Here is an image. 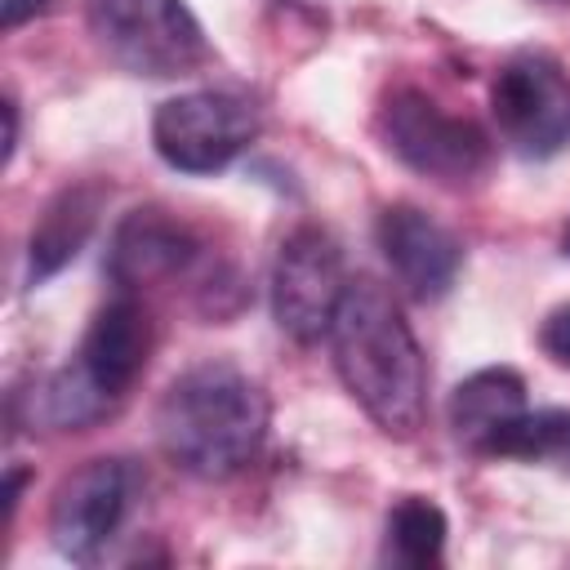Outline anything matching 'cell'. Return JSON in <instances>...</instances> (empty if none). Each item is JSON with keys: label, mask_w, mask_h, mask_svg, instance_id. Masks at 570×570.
<instances>
[{"label": "cell", "mask_w": 570, "mask_h": 570, "mask_svg": "<svg viewBox=\"0 0 570 570\" xmlns=\"http://www.w3.org/2000/svg\"><path fill=\"white\" fill-rule=\"evenodd\" d=\"M330 347L334 370L361 410L387 436H414L428 405V365L410 321L379 281H347L330 325Z\"/></svg>", "instance_id": "obj_1"}, {"label": "cell", "mask_w": 570, "mask_h": 570, "mask_svg": "<svg viewBox=\"0 0 570 570\" xmlns=\"http://www.w3.org/2000/svg\"><path fill=\"white\" fill-rule=\"evenodd\" d=\"M156 436L174 468L200 481L236 476L267 436V396L227 361L191 365L165 387Z\"/></svg>", "instance_id": "obj_2"}, {"label": "cell", "mask_w": 570, "mask_h": 570, "mask_svg": "<svg viewBox=\"0 0 570 570\" xmlns=\"http://www.w3.org/2000/svg\"><path fill=\"white\" fill-rule=\"evenodd\" d=\"M89 31L116 67L147 80L187 76L209 53L183 0H89Z\"/></svg>", "instance_id": "obj_3"}, {"label": "cell", "mask_w": 570, "mask_h": 570, "mask_svg": "<svg viewBox=\"0 0 570 570\" xmlns=\"http://www.w3.org/2000/svg\"><path fill=\"white\" fill-rule=\"evenodd\" d=\"M379 129L401 165L436 183H472L490 165V134L468 116L441 111L423 89H396L379 111Z\"/></svg>", "instance_id": "obj_4"}, {"label": "cell", "mask_w": 570, "mask_h": 570, "mask_svg": "<svg viewBox=\"0 0 570 570\" xmlns=\"http://www.w3.org/2000/svg\"><path fill=\"white\" fill-rule=\"evenodd\" d=\"M258 138V111L240 94L191 89L165 98L151 116V142L183 174H214Z\"/></svg>", "instance_id": "obj_5"}, {"label": "cell", "mask_w": 570, "mask_h": 570, "mask_svg": "<svg viewBox=\"0 0 570 570\" xmlns=\"http://www.w3.org/2000/svg\"><path fill=\"white\" fill-rule=\"evenodd\" d=\"M347 272H343V249L338 240L307 223L294 227L272 263V316L294 343H316L330 338L334 312L343 303Z\"/></svg>", "instance_id": "obj_6"}, {"label": "cell", "mask_w": 570, "mask_h": 570, "mask_svg": "<svg viewBox=\"0 0 570 570\" xmlns=\"http://www.w3.org/2000/svg\"><path fill=\"white\" fill-rule=\"evenodd\" d=\"M490 107L503 142L517 156L543 160L570 147V76L548 53H517L490 85Z\"/></svg>", "instance_id": "obj_7"}, {"label": "cell", "mask_w": 570, "mask_h": 570, "mask_svg": "<svg viewBox=\"0 0 570 570\" xmlns=\"http://www.w3.org/2000/svg\"><path fill=\"white\" fill-rule=\"evenodd\" d=\"M134 494V472L120 459H89L62 476L49 503V539L67 561H98L120 530Z\"/></svg>", "instance_id": "obj_8"}, {"label": "cell", "mask_w": 570, "mask_h": 570, "mask_svg": "<svg viewBox=\"0 0 570 570\" xmlns=\"http://www.w3.org/2000/svg\"><path fill=\"white\" fill-rule=\"evenodd\" d=\"M379 249L396 285L419 303H436L441 294H450L463 267L459 236L441 227L432 214H423L419 205H387L379 214Z\"/></svg>", "instance_id": "obj_9"}, {"label": "cell", "mask_w": 570, "mask_h": 570, "mask_svg": "<svg viewBox=\"0 0 570 570\" xmlns=\"http://www.w3.org/2000/svg\"><path fill=\"white\" fill-rule=\"evenodd\" d=\"M200 254L196 232L165 214V209H134L116 223L111 245H107V276L125 289L134 285H156L191 267Z\"/></svg>", "instance_id": "obj_10"}, {"label": "cell", "mask_w": 570, "mask_h": 570, "mask_svg": "<svg viewBox=\"0 0 570 570\" xmlns=\"http://www.w3.org/2000/svg\"><path fill=\"white\" fill-rule=\"evenodd\" d=\"M147 356H151V316L142 312L138 298L120 294L94 312V321L80 338L76 365L94 379L98 392L120 401L134 387V379L142 374Z\"/></svg>", "instance_id": "obj_11"}, {"label": "cell", "mask_w": 570, "mask_h": 570, "mask_svg": "<svg viewBox=\"0 0 570 570\" xmlns=\"http://www.w3.org/2000/svg\"><path fill=\"white\" fill-rule=\"evenodd\" d=\"M98 209H102V187H94V183L62 187L45 205V214L36 218L31 240H27V281L31 285L58 276L85 249V240L98 223Z\"/></svg>", "instance_id": "obj_12"}, {"label": "cell", "mask_w": 570, "mask_h": 570, "mask_svg": "<svg viewBox=\"0 0 570 570\" xmlns=\"http://www.w3.org/2000/svg\"><path fill=\"white\" fill-rule=\"evenodd\" d=\"M521 410H525V379L508 365L476 370L450 392V428L463 445L481 454Z\"/></svg>", "instance_id": "obj_13"}, {"label": "cell", "mask_w": 570, "mask_h": 570, "mask_svg": "<svg viewBox=\"0 0 570 570\" xmlns=\"http://www.w3.org/2000/svg\"><path fill=\"white\" fill-rule=\"evenodd\" d=\"M445 552V512L423 499V494H405L392 512H387V561L423 570L436 566Z\"/></svg>", "instance_id": "obj_14"}, {"label": "cell", "mask_w": 570, "mask_h": 570, "mask_svg": "<svg viewBox=\"0 0 570 570\" xmlns=\"http://www.w3.org/2000/svg\"><path fill=\"white\" fill-rule=\"evenodd\" d=\"M116 401L94 387V379L80 365L58 370L40 392H31V423L40 419L45 428H89L98 423Z\"/></svg>", "instance_id": "obj_15"}, {"label": "cell", "mask_w": 570, "mask_h": 570, "mask_svg": "<svg viewBox=\"0 0 570 570\" xmlns=\"http://www.w3.org/2000/svg\"><path fill=\"white\" fill-rule=\"evenodd\" d=\"M566 450H570V410H521L485 445V454H512V459H552Z\"/></svg>", "instance_id": "obj_16"}, {"label": "cell", "mask_w": 570, "mask_h": 570, "mask_svg": "<svg viewBox=\"0 0 570 570\" xmlns=\"http://www.w3.org/2000/svg\"><path fill=\"white\" fill-rule=\"evenodd\" d=\"M543 352L557 361V365H570V303L557 307L548 321H543Z\"/></svg>", "instance_id": "obj_17"}, {"label": "cell", "mask_w": 570, "mask_h": 570, "mask_svg": "<svg viewBox=\"0 0 570 570\" xmlns=\"http://www.w3.org/2000/svg\"><path fill=\"white\" fill-rule=\"evenodd\" d=\"M45 4H49V0H0V22L13 31V27H22L27 18H36Z\"/></svg>", "instance_id": "obj_18"}, {"label": "cell", "mask_w": 570, "mask_h": 570, "mask_svg": "<svg viewBox=\"0 0 570 570\" xmlns=\"http://www.w3.org/2000/svg\"><path fill=\"white\" fill-rule=\"evenodd\" d=\"M22 481H27V468H9V481H4V525H9V521H13V512H18Z\"/></svg>", "instance_id": "obj_19"}, {"label": "cell", "mask_w": 570, "mask_h": 570, "mask_svg": "<svg viewBox=\"0 0 570 570\" xmlns=\"http://www.w3.org/2000/svg\"><path fill=\"white\" fill-rule=\"evenodd\" d=\"M4 120H9V134H4V160H13V147H18V107H13V98H4Z\"/></svg>", "instance_id": "obj_20"}, {"label": "cell", "mask_w": 570, "mask_h": 570, "mask_svg": "<svg viewBox=\"0 0 570 570\" xmlns=\"http://www.w3.org/2000/svg\"><path fill=\"white\" fill-rule=\"evenodd\" d=\"M285 4H303V9H312V4H316V0H285Z\"/></svg>", "instance_id": "obj_21"}, {"label": "cell", "mask_w": 570, "mask_h": 570, "mask_svg": "<svg viewBox=\"0 0 570 570\" xmlns=\"http://www.w3.org/2000/svg\"><path fill=\"white\" fill-rule=\"evenodd\" d=\"M566 254H570V232H566Z\"/></svg>", "instance_id": "obj_22"}]
</instances>
